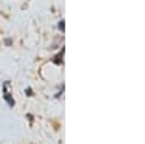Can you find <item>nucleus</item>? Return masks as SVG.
I'll list each match as a JSON object with an SVG mask.
<instances>
[{
    "instance_id": "1",
    "label": "nucleus",
    "mask_w": 145,
    "mask_h": 144,
    "mask_svg": "<svg viewBox=\"0 0 145 144\" xmlns=\"http://www.w3.org/2000/svg\"><path fill=\"white\" fill-rule=\"evenodd\" d=\"M3 99L9 103V106H15V101L12 99V86H10V82H5L3 83Z\"/></svg>"
}]
</instances>
